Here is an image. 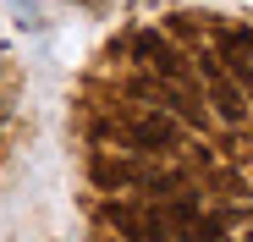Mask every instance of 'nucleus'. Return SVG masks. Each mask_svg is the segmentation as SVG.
I'll return each instance as SVG.
<instances>
[{"label": "nucleus", "mask_w": 253, "mask_h": 242, "mask_svg": "<svg viewBox=\"0 0 253 242\" xmlns=\"http://www.w3.org/2000/svg\"><path fill=\"white\" fill-rule=\"evenodd\" d=\"M126 143H132L138 154H165V149L182 143V127H176L171 110H143V116L126 121Z\"/></svg>", "instance_id": "f257e3e1"}, {"label": "nucleus", "mask_w": 253, "mask_h": 242, "mask_svg": "<svg viewBox=\"0 0 253 242\" xmlns=\"http://www.w3.org/2000/svg\"><path fill=\"white\" fill-rule=\"evenodd\" d=\"M198 72H204V88H209V105H215L220 121H248V99L231 77L220 72V55H198Z\"/></svg>", "instance_id": "f03ea898"}, {"label": "nucleus", "mask_w": 253, "mask_h": 242, "mask_svg": "<svg viewBox=\"0 0 253 242\" xmlns=\"http://www.w3.org/2000/svg\"><path fill=\"white\" fill-rule=\"evenodd\" d=\"M105 220H110L121 237H132V242H165V226H160V209H154V204H126V198L116 204V198H110V204H105Z\"/></svg>", "instance_id": "7ed1b4c3"}, {"label": "nucleus", "mask_w": 253, "mask_h": 242, "mask_svg": "<svg viewBox=\"0 0 253 242\" xmlns=\"http://www.w3.org/2000/svg\"><path fill=\"white\" fill-rule=\"evenodd\" d=\"M143 176H149V165H132V160L94 154V182H99L105 193H116V187H143Z\"/></svg>", "instance_id": "20e7f679"}, {"label": "nucleus", "mask_w": 253, "mask_h": 242, "mask_svg": "<svg viewBox=\"0 0 253 242\" xmlns=\"http://www.w3.org/2000/svg\"><path fill=\"white\" fill-rule=\"evenodd\" d=\"M165 50H171V39H165V33H154V28L132 33V55H138V61H149V66H154V61H160Z\"/></svg>", "instance_id": "39448f33"}]
</instances>
